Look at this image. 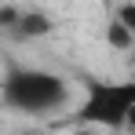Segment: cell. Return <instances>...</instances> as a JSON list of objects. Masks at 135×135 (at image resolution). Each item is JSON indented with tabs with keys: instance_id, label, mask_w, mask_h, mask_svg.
Here are the masks:
<instances>
[{
	"instance_id": "1",
	"label": "cell",
	"mask_w": 135,
	"mask_h": 135,
	"mask_svg": "<svg viewBox=\"0 0 135 135\" xmlns=\"http://www.w3.org/2000/svg\"><path fill=\"white\" fill-rule=\"evenodd\" d=\"M0 95H4V106L11 113H22V117H55V113L69 110L73 88H69L66 77H59L51 69L7 62L4 66V80H0Z\"/></svg>"
},
{
	"instance_id": "2",
	"label": "cell",
	"mask_w": 135,
	"mask_h": 135,
	"mask_svg": "<svg viewBox=\"0 0 135 135\" xmlns=\"http://www.w3.org/2000/svg\"><path fill=\"white\" fill-rule=\"evenodd\" d=\"M132 110H135V80H88V95L73 117L80 120V128L124 135Z\"/></svg>"
},
{
	"instance_id": "3",
	"label": "cell",
	"mask_w": 135,
	"mask_h": 135,
	"mask_svg": "<svg viewBox=\"0 0 135 135\" xmlns=\"http://www.w3.org/2000/svg\"><path fill=\"white\" fill-rule=\"evenodd\" d=\"M51 29H55V22H51V15H47L44 7H22L18 18H15V26L4 37H11V40H40Z\"/></svg>"
},
{
	"instance_id": "4",
	"label": "cell",
	"mask_w": 135,
	"mask_h": 135,
	"mask_svg": "<svg viewBox=\"0 0 135 135\" xmlns=\"http://www.w3.org/2000/svg\"><path fill=\"white\" fill-rule=\"evenodd\" d=\"M102 37H106V44H110L113 51H132V47H135V33H132V29H124L117 18H110V22H106Z\"/></svg>"
},
{
	"instance_id": "5",
	"label": "cell",
	"mask_w": 135,
	"mask_h": 135,
	"mask_svg": "<svg viewBox=\"0 0 135 135\" xmlns=\"http://www.w3.org/2000/svg\"><path fill=\"white\" fill-rule=\"evenodd\" d=\"M113 18H117V22L124 26V29H132V33H135V4H117Z\"/></svg>"
},
{
	"instance_id": "6",
	"label": "cell",
	"mask_w": 135,
	"mask_h": 135,
	"mask_svg": "<svg viewBox=\"0 0 135 135\" xmlns=\"http://www.w3.org/2000/svg\"><path fill=\"white\" fill-rule=\"evenodd\" d=\"M18 11H22V4H0V29H4V33H7V29L15 26Z\"/></svg>"
},
{
	"instance_id": "7",
	"label": "cell",
	"mask_w": 135,
	"mask_h": 135,
	"mask_svg": "<svg viewBox=\"0 0 135 135\" xmlns=\"http://www.w3.org/2000/svg\"><path fill=\"white\" fill-rule=\"evenodd\" d=\"M73 135H113V132H99V128H77Z\"/></svg>"
},
{
	"instance_id": "8",
	"label": "cell",
	"mask_w": 135,
	"mask_h": 135,
	"mask_svg": "<svg viewBox=\"0 0 135 135\" xmlns=\"http://www.w3.org/2000/svg\"><path fill=\"white\" fill-rule=\"evenodd\" d=\"M128 135H135V110H132V117H128Z\"/></svg>"
}]
</instances>
